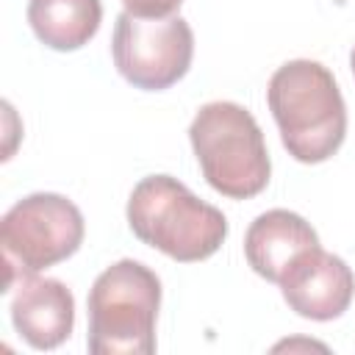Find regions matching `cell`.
<instances>
[{
    "instance_id": "8992f818",
    "label": "cell",
    "mask_w": 355,
    "mask_h": 355,
    "mask_svg": "<svg viewBox=\"0 0 355 355\" xmlns=\"http://www.w3.org/2000/svg\"><path fill=\"white\" fill-rule=\"evenodd\" d=\"M119 75L144 92H161L178 83L194 55V33L183 17L144 19L119 14L111 42Z\"/></svg>"
},
{
    "instance_id": "8fae6325",
    "label": "cell",
    "mask_w": 355,
    "mask_h": 355,
    "mask_svg": "<svg viewBox=\"0 0 355 355\" xmlns=\"http://www.w3.org/2000/svg\"><path fill=\"white\" fill-rule=\"evenodd\" d=\"M183 0H122L125 11L133 17L144 19H158V17H172L180 8Z\"/></svg>"
},
{
    "instance_id": "30bf717a",
    "label": "cell",
    "mask_w": 355,
    "mask_h": 355,
    "mask_svg": "<svg viewBox=\"0 0 355 355\" xmlns=\"http://www.w3.org/2000/svg\"><path fill=\"white\" fill-rule=\"evenodd\" d=\"M100 0H31L28 22L36 39L53 50H78L100 28Z\"/></svg>"
},
{
    "instance_id": "5b68a950",
    "label": "cell",
    "mask_w": 355,
    "mask_h": 355,
    "mask_svg": "<svg viewBox=\"0 0 355 355\" xmlns=\"http://www.w3.org/2000/svg\"><path fill=\"white\" fill-rule=\"evenodd\" d=\"M83 241V216L61 194L39 191L8 208L0 225L6 258V291L17 280L55 266L78 252Z\"/></svg>"
},
{
    "instance_id": "277c9868",
    "label": "cell",
    "mask_w": 355,
    "mask_h": 355,
    "mask_svg": "<svg viewBox=\"0 0 355 355\" xmlns=\"http://www.w3.org/2000/svg\"><path fill=\"white\" fill-rule=\"evenodd\" d=\"M161 280L139 261L111 263L89 291V349L94 355H150Z\"/></svg>"
},
{
    "instance_id": "7c38bea8",
    "label": "cell",
    "mask_w": 355,
    "mask_h": 355,
    "mask_svg": "<svg viewBox=\"0 0 355 355\" xmlns=\"http://www.w3.org/2000/svg\"><path fill=\"white\" fill-rule=\"evenodd\" d=\"M349 64H352V72H355V47H352V55H349Z\"/></svg>"
},
{
    "instance_id": "6da1fadb",
    "label": "cell",
    "mask_w": 355,
    "mask_h": 355,
    "mask_svg": "<svg viewBox=\"0 0 355 355\" xmlns=\"http://www.w3.org/2000/svg\"><path fill=\"white\" fill-rule=\"evenodd\" d=\"M266 100L291 158L322 164L341 147L347 105L333 72L319 61L297 58L283 64L269 78Z\"/></svg>"
},
{
    "instance_id": "3957f363",
    "label": "cell",
    "mask_w": 355,
    "mask_h": 355,
    "mask_svg": "<svg viewBox=\"0 0 355 355\" xmlns=\"http://www.w3.org/2000/svg\"><path fill=\"white\" fill-rule=\"evenodd\" d=\"M189 139L202 178L219 194L250 200L266 189L272 161L263 133L244 105L227 100L202 105L191 119Z\"/></svg>"
},
{
    "instance_id": "9c48e42d",
    "label": "cell",
    "mask_w": 355,
    "mask_h": 355,
    "mask_svg": "<svg viewBox=\"0 0 355 355\" xmlns=\"http://www.w3.org/2000/svg\"><path fill=\"white\" fill-rule=\"evenodd\" d=\"M313 247H319L316 230L300 214L286 208L261 214L244 236V255L250 266L272 283H280L288 266Z\"/></svg>"
},
{
    "instance_id": "7a4b0ae2",
    "label": "cell",
    "mask_w": 355,
    "mask_h": 355,
    "mask_svg": "<svg viewBox=\"0 0 355 355\" xmlns=\"http://www.w3.org/2000/svg\"><path fill=\"white\" fill-rule=\"evenodd\" d=\"M128 225L139 241L180 263L211 258L227 236L225 214L169 175H150L133 186Z\"/></svg>"
},
{
    "instance_id": "52a82bcc",
    "label": "cell",
    "mask_w": 355,
    "mask_h": 355,
    "mask_svg": "<svg viewBox=\"0 0 355 355\" xmlns=\"http://www.w3.org/2000/svg\"><path fill=\"white\" fill-rule=\"evenodd\" d=\"M280 288L294 313L313 322H330L349 308L355 294V275L338 255L313 247L288 266Z\"/></svg>"
},
{
    "instance_id": "ba28073f",
    "label": "cell",
    "mask_w": 355,
    "mask_h": 355,
    "mask_svg": "<svg viewBox=\"0 0 355 355\" xmlns=\"http://www.w3.org/2000/svg\"><path fill=\"white\" fill-rule=\"evenodd\" d=\"M11 322L33 349L61 347L75 324L72 291L53 277H22L11 300Z\"/></svg>"
}]
</instances>
